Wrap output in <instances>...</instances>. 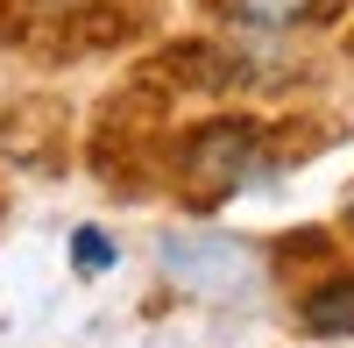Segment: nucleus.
<instances>
[{
	"label": "nucleus",
	"mask_w": 354,
	"mask_h": 348,
	"mask_svg": "<svg viewBox=\"0 0 354 348\" xmlns=\"http://www.w3.org/2000/svg\"><path fill=\"white\" fill-rule=\"evenodd\" d=\"M298 320L312 334H354V277H326V284H312L305 306H298Z\"/></svg>",
	"instance_id": "f03ea898"
},
{
	"label": "nucleus",
	"mask_w": 354,
	"mask_h": 348,
	"mask_svg": "<svg viewBox=\"0 0 354 348\" xmlns=\"http://www.w3.org/2000/svg\"><path fill=\"white\" fill-rule=\"evenodd\" d=\"M255 157H262V135H255L248 121H213V128L192 135L185 171H192V185H198L205 199H220V192H234V185L255 171Z\"/></svg>",
	"instance_id": "f257e3e1"
},
{
	"label": "nucleus",
	"mask_w": 354,
	"mask_h": 348,
	"mask_svg": "<svg viewBox=\"0 0 354 348\" xmlns=\"http://www.w3.org/2000/svg\"><path fill=\"white\" fill-rule=\"evenodd\" d=\"M220 15L241 28H305L326 15V0H220Z\"/></svg>",
	"instance_id": "7ed1b4c3"
},
{
	"label": "nucleus",
	"mask_w": 354,
	"mask_h": 348,
	"mask_svg": "<svg viewBox=\"0 0 354 348\" xmlns=\"http://www.w3.org/2000/svg\"><path fill=\"white\" fill-rule=\"evenodd\" d=\"M71 256H78V270H106V263H113V242L100 235V227H78V242H71Z\"/></svg>",
	"instance_id": "20e7f679"
}]
</instances>
